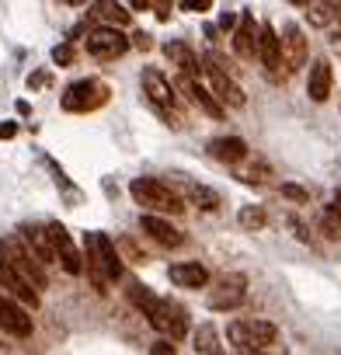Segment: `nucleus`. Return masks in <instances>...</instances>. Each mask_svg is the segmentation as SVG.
<instances>
[{
    "instance_id": "13",
    "label": "nucleus",
    "mask_w": 341,
    "mask_h": 355,
    "mask_svg": "<svg viewBox=\"0 0 341 355\" xmlns=\"http://www.w3.org/2000/svg\"><path fill=\"white\" fill-rule=\"evenodd\" d=\"M244 275H227V279H220L216 282V289L209 293V310H237L244 300H247V293H244Z\"/></svg>"
},
{
    "instance_id": "3",
    "label": "nucleus",
    "mask_w": 341,
    "mask_h": 355,
    "mask_svg": "<svg viewBox=\"0 0 341 355\" xmlns=\"http://www.w3.org/2000/svg\"><path fill=\"white\" fill-rule=\"evenodd\" d=\"M129 196L143 213H164V216H182L185 213V199L170 185H164L160 178H132Z\"/></svg>"
},
{
    "instance_id": "6",
    "label": "nucleus",
    "mask_w": 341,
    "mask_h": 355,
    "mask_svg": "<svg viewBox=\"0 0 341 355\" xmlns=\"http://www.w3.org/2000/svg\"><path fill=\"white\" fill-rule=\"evenodd\" d=\"M105 101H108V84H105V80H94V77L73 80V84L63 91V98H60V105H63L67 112H73V115L98 112Z\"/></svg>"
},
{
    "instance_id": "5",
    "label": "nucleus",
    "mask_w": 341,
    "mask_h": 355,
    "mask_svg": "<svg viewBox=\"0 0 341 355\" xmlns=\"http://www.w3.org/2000/svg\"><path fill=\"white\" fill-rule=\"evenodd\" d=\"M0 261H8V265H15L35 289H46L49 286V275H46V261L35 254V251H28V244L18 237V241H0Z\"/></svg>"
},
{
    "instance_id": "7",
    "label": "nucleus",
    "mask_w": 341,
    "mask_h": 355,
    "mask_svg": "<svg viewBox=\"0 0 341 355\" xmlns=\"http://www.w3.org/2000/svg\"><path fill=\"white\" fill-rule=\"evenodd\" d=\"M129 46H132V39H125L122 28H115V25H105V28H98L84 39V49L94 60H119V56L129 53Z\"/></svg>"
},
{
    "instance_id": "36",
    "label": "nucleus",
    "mask_w": 341,
    "mask_h": 355,
    "mask_svg": "<svg viewBox=\"0 0 341 355\" xmlns=\"http://www.w3.org/2000/svg\"><path fill=\"white\" fill-rule=\"evenodd\" d=\"M175 338H164V341H157V345H150V352L153 355H175V345H170Z\"/></svg>"
},
{
    "instance_id": "4",
    "label": "nucleus",
    "mask_w": 341,
    "mask_h": 355,
    "mask_svg": "<svg viewBox=\"0 0 341 355\" xmlns=\"http://www.w3.org/2000/svg\"><path fill=\"white\" fill-rule=\"evenodd\" d=\"M275 338H279V327L272 320H261V317L230 320V327H227V341L237 352H265L268 345H275Z\"/></svg>"
},
{
    "instance_id": "41",
    "label": "nucleus",
    "mask_w": 341,
    "mask_h": 355,
    "mask_svg": "<svg viewBox=\"0 0 341 355\" xmlns=\"http://www.w3.org/2000/svg\"><path fill=\"white\" fill-rule=\"evenodd\" d=\"M150 4H153V0H129V8H132V11H146Z\"/></svg>"
},
{
    "instance_id": "45",
    "label": "nucleus",
    "mask_w": 341,
    "mask_h": 355,
    "mask_svg": "<svg viewBox=\"0 0 341 355\" xmlns=\"http://www.w3.org/2000/svg\"><path fill=\"white\" fill-rule=\"evenodd\" d=\"M63 4H70V8H80V4H87V0H63Z\"/></svg>"
},
{
    "instance_id": "9",
    "label": "nucleus",
    "mask_w": 341,
    "mask_h": 355,
    "mask_svg": "<svg viewBox=\"0 0 341 355\" xmlns=\"http://www.w3.org/2000/svg\"><path fill=\"white\" fill-rule=\"evenodd\" d=\"M49 237H53V248H56V261L63 265L67 275H84V254L77 251L70 230L63 223H49Z\"/></svg>"
},
{
    "instance_id": "37",
    "label": "nucleus",
    "mask_w": 341,
    "mask_h": 355,
    "mask_svg": "<svg viewBox=\"0 0 341 355\" xmlns=\"http://www.w3.org/2000/svg\"><path fill=\"white\" fill-rule=\"evenodd\" d=\"M170 4H175V0H153V8H157V18H160V21H167V11H170Z\"/></svg>"
},
{
    "instance_id": "23",
    "label": "nucleus",
    "mask_w": 341,
    "mask_h": 355,
    "mask_svg": "<svg viewBox=\"0 0 341 355\" xmlns=\"http://www.w3.org/2000/svg\"><path fill=\"white\" fill-rule=\"evenodd\" d=\"M160 49H164V56L170 60V67H178L182 73H192V77H195V73L202 70L199 60H195V53H192V46L182 42V39H170V42H164Z\"/></svg>"
},
{
    "instance_id": "27",
    "label": "nucleus",
    "mask_w": 341,
    "mask_h": 355,
    "mask_svg": "<svg viewBox=\"0 0 341 355\" xmlns=\"http://www.w3.org/2000/svg\"><path fill=\"white\" fill-rule=\"evenodd\" d=\"M237 223H241L244 230H265V223H268V213H265V206H241V213H237Z\"/></svg>"
},
{
    "instance_id": "25",
    "label": "nucleus",
    "mask_w": 341,
    "mask_h": 355,
    "mask_svg": "<svg viewBox=\"0 0 341 355\" xmlns=\"http://www.w3.org/2000/svg\"><path fill=\"white\" fill-rule=\"evenodd\" d=\"M185 196H189V202H192V206H199L202 213H216V209L223 206L220 192H216V189H209V185H199V182H189V185H185Z\"/></svg>"
},
{
    "instance_id": "24",
    "label": "nucleus",
    "mask_w": 341,
    "mask_h": 355,
    "mask_svg": "<svg viewBox=\"0 0 341 355\" xmlns=\"http://www.w3.org/2000/svg\"><path fill=\"white\" fill-rule=\"evenodd\" d=\"M98 21L105 25H115V28H125L132 21V11H125L119 0H94V11H91Z\"/></svg>"
},
{
    "instance_id": "17",
    "label": "nucleus",
    "mask_w": 341,
    "mask_h": 355,
    "mask_svg": "<svg viewBox=\"0 0 341 355\" xmlns=\"http://www.w3.org/2000/svg\"><path fill=\"white\" fill-rule=\"evenodd\" d=\"M206 73H209V84H213V91H216V98L227 105V108H244L247 105V94H244V87L227 73V70H216V67H206Z\"/></svg>"
},
{
    "instance_id": "42",
    "label": "nucleus",
    "mask_w": 341,
    "mask_h": 355,
    "mask_svg": "<svg viewBox=\"0 0 341 355\" xmlns=\"http://www.w3.org/2000/svg\"><path fill=\"white\" fill-rule=\"evenodd\" d=\"M331 49L341 56V32H334V35H331Z\"/></svg>"
},
{
    "instance_id": "22",
    "label": "nucleus",
    "mask_w": 341,
    "mask_h": 355,
    "mask_svg": "<svg viewBox=\"0 0 341 355\" xmlns=\"http://www.w3.org/2000/svg\"><path fill=\"white\" fill-rule=\"evenodd\" d=\"M209 157L234 167V164H241V160L247 157V143H244L241 136H216V139L209 143Z\"/></svg>"
},
{
    "instance_id": "8",
    "label": "nucleus",
    "mask_w": 341,
    "mask_h": 355,
    "mask_svg": "<svg viewBox=\"0 0 341 355\" xmlns=\"http://www.w3.org/2000/svg\"><path fill=\"white\" fill-rule=\"evenodd\" d=\"M0 327H4L11 338H32V331H35V320H32V313L21 306V300H15V296H0Z\"/></svg>"
},
{
    "instance_id": "34",
    "label": "nucleus",
    "mask_w": 341,
    "mask_h": 355,
    "mask_svg": "<svg viewBox=\"0 0 341 355\" xmlns=\"http://www.w3.org/2000/svg\"><path fill=\"white\" fill-rule=\"evenodd\" d=\"M213 8V0H182V11H189V15H206Z\"/></svg>"
},
{
    "instance_id": "18",
    "label": "nucleus",
    "mask_w": 341,
    "mask_h": 355,
    "mask_svg": "<svg viewBox=\"0 0 341 355\" xmlns=\"http://www.w3.org/2000/svg\"><path fill=\"white\" fill-rule=\"evenodd\" d=\"M167 275L178 289H202L209 282V268L199 265V261H178V265L167 268Z\"/></svg>"
},
{
    "instance_id": "35",
    "label": "nucleus",
    "mask_w": 341,
    "mask_h": 355,
    "mask_svg": "<svg viewBox=\"0 0 341 355\" xmlns=\"http://www.w3.org/2000/svg\"><path fill=\"white\" fill-rule=\"evenodd\" d=\"M132 46H136L139 53H146V49H153V35H146V32H136V35H132Z\"/></svg>"
},
{
    "instance_id": "11",
    "label": "nucleus",
    "mask_w": 341,
    "mask_h": 355,
    "mask_svg": "<svg viewBox=\"0 0 341 355\" xmlns=\"http://www.w3.org/2000/svg\"><path fill=\"white\" fill-rule=\"evenodd\" d=\"M258 56L265 63V73L272 80L286 77V63H282V35H275L272 25H261V39H258Z\"/></svg>"
},
{
    "instance_id": "43",
    "label": "nucleus",
    "mask_w": 341,
    "mask_h": 355,
    "mask_svg": "<svg viewBox=\"0 0 341 355\" xmlns=\"http://www.w3.org/2000/svg\"><path fill=\"white\" fill-rule=\"evenodd\" d=\"M331 206H334V209H338V213H341V189H338V192H334V202H331Z\"/></svg>"
},
{
    "instance_id": "44",
    "label": "nucleus",
    "mask_w": 341,
    "mask_h": 355,
    "mask_svg": "<svg viewBox=\"0 0 341 355\" xmlns=\"http://www.w3.org/2000/svg\"><path fill=\"white\" fill-rule=\"evenodd\" d=\"M289 4H296V8H310L313 0H289Z\"/></svg>"
},
{
    "instance_id": "28",
    "label": "nucleus",
    "mask_w": 341,
    "mask_h": 355,
    "mask_svg": "<svg viewBox=\"0 0 341 355\" xmlns=\"http://www.w3.org/2000/svg\"><path fill=\"white\" fill-rule=\"evenodd\" d=\"M223 345H220V334H216V327L213 324H202L199 331H195V352H202V355H213V352H220Z\"/></svg>"
},
{
    "instance_id": "38",
    "label": "nucleus",
    "mask_w": 341,
    "mask_h": 355,
    "mask_svg": "<svg viewBox=\"0 0 341 355\" xmlns=\"http://www.w3.org/2000/svg\"><path fill=\"white\" fill-rule=\"evenodd\" d=\"M237 25H241L237 15H223V18H220V28H223V32H230V28H237Z\"/></svg>"
},
{
    "instance_id": "26",
    "label": "nucleus",
    "mask_w": 341,
    "mask_h": 355,
    "mask_svg": "<svg viewBox=\"0 0 341 355\" xmlns=\"http://www.w3.org/2000/svg\"><path fill=\"white\" fill-rule=\"evenodd\" d=\"M341 0H320V4H310V11H306V18H310V25L313 28H327L334 18H341Z\"/></svg>"
},
{
    "instance_id": "19",
    "label": "nucleus",
    "mask_w": 341,
    "mask_h": 355,
    "mask_svg": "<svg viewBox=\"0 0 341 355\" xmlns=\"http://www.w3.org/2000/svg\"><path fill=\"white\" fill-rule=\"evenodd\" d=\"M258 39H261V28L254 25V18L241 15V25L234 28V53L241 60H254L258 56Z\"/></svg>"
},
{
    "instance_id": "20",
    "label": "nucleus",
    "mask_w": 341,
    "mask_h": 355,
    "mask_svg": "<svg viewBox=\"0 0 341 355\" xmlns=\"http://www.w3.org/2000/svg\"><path fill=\"white\" fill-rule=\"evenodd\" d=\"M18 237L28 244V251H35L46 265L56 261V248H53V237H49V227H32V223H21L18 227Z\"/></svg>"
},
{
    "instance_id": "40",
    "label": "nucleus",
    "mask_w": 341,
    "mask_h": 355,
    "mask_svg": "<svg viewBox=\"0 0 341 355\" xmlns=\"http://www.w3.org/2000/svg\"><path fill=\"white\" fill-rule=\"evenodd\" d=\"M289 223H292V230H296V237H299V241H310V234H306V227H303L299 220H289Z\"/></svg>"
},
{
    "instance_id": "21",
    "label": "nucleus",
    "mask_w": 341,
    "mask_h": 355,
    "mask_svg": "<svg viewBox=\"0 0 341 355\" xmlns=\"http://www.w3.org/2000/svg\"><path fill=\"white\" fill-rule=\"evenodd\" d=\"M331 87H334V73H331V63L327 60H317L310 67V77H306V94L310 101H327L331 98Z\"/></svg>"
},
{
    "instance_id": "14",
    "label": "nucleus",
    "mask_w": 341,
    "mask_h": 355,
    "mask_svg": "<svg viewBox=\"0 0 341 355\" xmlns=\"http://www.w3.org/2000/svg\"><path fill=\"white\" fill-rule=\"evenodd\" d=\"M139 84H143V94L150 98L153 108H175V87H170V80L157 67H146L139 73Z\"/></svg>"
},
{
    "instance_id": "16",
    "label": "nucleus",
    "mask_w": 341,
    "mask_h": 355,
    "mask_svg": "<svg viewBox=\"0 0 341 355\" xmlns=\"http://www.w3.org/2000/svg\"><path fill=\"white\" fill-rule=\"evenodd\" d=\"M310 56V46H306V35L303 28L296 25H286L282 28V63H286V73H296Z\"/></svg>"
},
{
    "instance_id": "12",
    "label": "nucleus",
    "mask_w": 341,
    "mask_h": 355,
    "mask_svg": "<svg viewBox=\"0 0 341 355\" xmlns=\"http://www.w3.org/2000/svg\"><path fill=\"white\" fill-rule=\"evenodd\" d=\"M178 87H182V91L192 98V105H199V108H202L209 119H223V115H227V105L216 98V91L202 87V84H199L192 73H182V77H178Z\"/></svg>"
},
{
    "instance_id": "39",
    "label": "nucleus",
    "mask_w": 341,
    "mask_h": 355,
    "mask_svg": "<svg viewBox=\"0 0 341 355\" xmlns=\"http://www.w3.org/2000/svg\"><path fill=\"white\" fill-rule=\"evenodd\" d=\"M18 136V125L15 122H4V125H0V139H15Z\"/></svg>"
},
{
    "instance_id": "33",
    "label": "nucleus",
    "mask_w": 341,
    "mask_h": 355,
    "mask_svg": "<svg viewBox=\"0 0 341 355\" xmlns=\"http://www.w3.org/2000/svg\"><path fill=\"white\" fill-rule=\"evenodd\" d=\"M53 63H56V67H70V63H73V46H70V42L56 46V49H53Z\"/></svg>"
},
{
    "instance_id": "32",
    "label": "nucleus",
    "mask_w": 341,
    "mask_h": 355,
    "mask_svg": "<svg viewBox=\"0 0 341 355\" xmlns=\"http://www.w3.org/2000/svg\"><path fill=\"white\" fill-rule=\"evenodd\" d=\"M282 199H289V202H299V206H303V202H310V192H306L303 185H292V182H289V185H282Z\"/></svg>"
},
{
    "instance_id": "30",
    "label": "nucleus",
    "mask_w": 341,
    "mask_h": 355,
    "mask_svg": "<svg viewBox=\"0 0 341 355\" xmlns=\"http://www.w3.org/2000/svg\"><path fill=\"white\" fill-rule=\"evenodd\" d=\"M115 244H119V251H122V258H125V261H132V265H146V254L136 248V241H132V237H119Z\"/></svg>"
},
{
    "instance_id": "2",
    "label": "nucleus",
    "mask_w": 341,
    "mask_h": 355,
    "mask_svg": "<svg viewBox=\"0 0 341 355\" xmlns=\"http://www.w3.org/2000/svg\"><path fill=\"white\" fill-rule=\"evenodd\" d=\"M84 268H87V279L94 282L98 293L108 289V282L122 279V251L119 244L108 237V234H87V254H84Z\"/></svg>"
},
{
    "instance_id": "15",
    "label": "nucleus",
    "mask_w": 341,
    "mask_h": 355,
    "mask_svg": "<svg viewBox=\"0 0 341 355\" xmlns=\"http://www.w3.org/2000/svg\"><path fill=\"white\" fill-rule=\"evenodd\" d=\"M0 289H8L15 300H21L25 306H39V289L15 268V265H8V261H0Z\"/></svg>"
},
{
    "instance_id": "31",
    "label": "nucleus",
    "mask_w": 341,
    "mask_h": 355,
    "mask_svg": "<svg viewBox=\"0 0 341 355\" xmlns=\"http://www.w3.org/2000/svg\"><path fill=\"white\" fill-rule=\"evenodd\" d=\"M265 178H268V167H265V164H254V167L241 171V182H247V185H261Z\"/></svg>"
},
{
    "instance_id": "10",
    "label": "nucleus",
    "mask_w": 341,
    "mask_h": 355,
    "mask_svg": "<svg viewBox=\"0 0 341 355\" xmlns=\"http://www.w3.org/2000/svg\"><path fill=\"white\" fill-rule=\"evenodd\" d=\"M139 227H143V234H146L153 244H160V248H167V251H175V248L185 244V234L170 223L164 213H143Z\"/></svg>"
},
{
    "instance_id": "1",
    "label": "nucleus",
    "mask_w": 341,
    "mask_h": 355,
    "mask_svg": "<svg viewBox=\"0 0 341 355\" xmlns=\"http://www.w3.org/2000/svg\"><path fill=\"white\" fill-rule=\"evenodd\" d=\"M129 303L150 320V327H153L157 334L175 338V341H182V338L189 334V313H185L178 303H170V300L157 296L150 286L129 282Z\"/></svg>"
},
{
    "instance_id": "29",
    "label": "nucleus",
    "mask_w": 341,
    "mask_h": 355,
    "mask_svg": "<svg viewBox=\"0 0 341 355\" xmlns=\"http://www.w3.org/2000/svg\"><path fill=\"white\" fill-rule=\"evenodd\" d=\"M320 230H324V237L341 241V213H338L334 206H327V209L320 213Z\"/></svg>"
}]
</instances>
